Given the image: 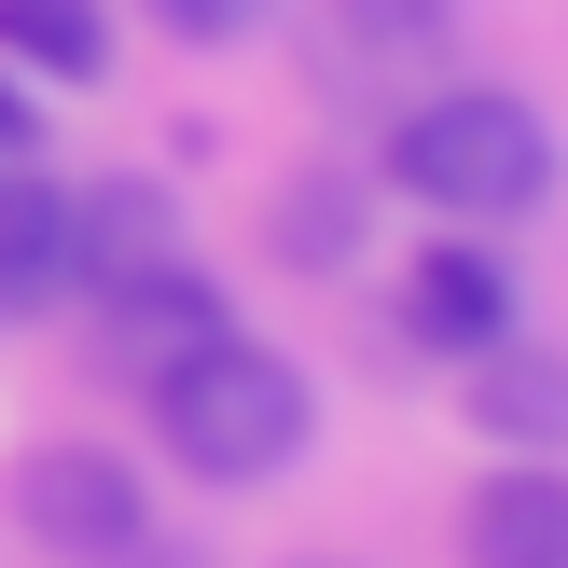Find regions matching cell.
Listing matches in <instances>:
<instances>
[{"instance_id": "obj_12", "label": "cell", "mask_w": 568, "mask_h": 568, "mask_svg": "<svg viewBox=\"0 0 568 568\" xmlns=\"http://www.w3.org/2000/svg\"><path fill=\"white\" fill-rule=\"evenodd\" d=\"M361 209H375V194H361L347 166H320V181H305L292 209H277V264H305V277H333V264H361Z\"/></svg>"}, {"instance_id": "obj_13", "label": "cell", "mask_w": 568, "mask_h": 568, "mask_svg": "<svg viewBox=\"0 0 568 568\" xmlns=\"http://www.w3.org/2000/svg\"><path fill=\"white\" fill-rule=\"evenodd\" d=\"M277 0H153V28H181V42H250Z\"/></svg>"}, {"instance_id": "obj_10", "label": "cell", "mask_w": 568, "mask_h": 568, "mask_svg": "<svg viewBox=\"0 0 568 568\" xmlns=\"http://www.w3.org/2000/svg\"><path fill=\"white\" fill-rule=\"evenodd\" d=\"M458 375H471V416H486V430H514V444H541V458L568 444V375H555L541 347H514V333H499V347H471Z\"/></svg>"}, {"instance_id": "obj_9", "label": "cell", "mask_w": 568, "mask_h": 568, "mask_svg": "<svg viewBox=\"0 0 568 568\" xmlns=\"http://www.w3.org/2000/svg\"><path fill=\"white\" fill-rule=\"evenodd\" d=\"M181 250V209H166V181H98V194H70V264L98 277H139V264H166Z\"/></svg>"}, {"instance_id": "obj_2", "label": "cell", "mask_w": 568, "mask_h": 568, "mask_svg": "<svg viewBox=\"0 0 568 568\" xmlns=\"http://www.w3.org/2000/svg\"><path fill=\"white\" fill-rule=\"evenodd\" d=\"M388 181L444 222H527L555 194V125L514 98V83H444V98L403 111L388 139Z\"/></svg>"}, {"instance_id": "obj_1", "label": "cell", "mask_w": 568, "mask_h": 568, "mask_svg": "<svg viewBox=\"0 0 568 568\" xmlns=\"http://www.w3.org/2000/svg\"><path fill=\"white\" fill-rule=\"evenodd\" d=\"M153 430H166V458L194 486H277L305 458V430H320V403H305V375L264 333H209L194 361L153 375Z\"/></svg>"}, {"instance_id": "obj_7", "label": "cell", "mask_w": 568, "mask_h": 568, "mask_svg": "<svg viewBox=\"0 0 568 568\" xmlns=\"http://www.w3.org/2000/svg\"><path fill=\"white\" fill-rule=\"evenodd\" d=\"M83 264H70V181H42V153L0 166V320H42L70 305Z\"/></svg>"}, {"instance_id": "obj_5", "label": "cell", "mask_w": 568, "mask_h": 568, "mask_svg": "<svg viewBox=\"0 0 568 568\" xmlns=\"http://www.w3.org/2000/svg\"><path fill=\"white\" fill-rule=\"evenodd\" d=\"M458 42V0H320V83L333 98H388Z\"/></svg>"}, {"instance_id": "obj_6", "label": "cell", "mask_w": 568, "mask_h": 568, "mask_svg": "<svg viewBox=\"0 0 568 568\" xmlns=\"http://www.w3.org/2000/svg\"><path fill=\"white\" fill-rule=\"evenodd\" d=\"M209 333H236V292H222L194 250H166V264L111 277V361H125V375H166V361H194Z\"/></svg>"}, {"instance_id": "obj_14", "label": "cell", "mask_w": 568, "mask_h": 568, "mask_svg": "<svg viewBox=\"0 0 568 568\" xmlns=\"http://www.w3.org/2000/svg\"><path fill=\"white\" fill-rule=\"evenodd\" d=\"M28 153H42V111H28L14 83H0V166H28Z\"/></svg>"}, {"instance_id": "obj_11", "label": "cell", "mask_w": 568, "mask_h": 568, "mask_svg": "<svg viewBox=\"0 0 568 568\" xmlns=\"http://www.w3.org/2000/svg\"><path fill=\"white\" fill-rule=\"evenodd\" d=\"M0 42H14V70H42V83H98L111 70V14L98 0H0Z\"/></svg>"}, {"instance_id": "obj_4", "label": "cell", "mask_w": 568, "mask_h": 568, "mask_svg": "<svg viewBox=\"0 0 568 568\" xmlns=\"http://www.w3.org/2000/svg\"><path fill=\"white\" fill-rule=\"evenodd\" d=\"M403 333H416L430 361L499 347V333H514V250H486L471 222H444V236L403 264Z\"/></svg>"}, {"instance_id": "obj_3", "label": "cell", "mask_w": 568, "mask_h": 568, "mask_svg": "<svg viewBox=\"0 0 568 568\" xmlns=\"http://www.w3.org/2000/svg\"><path fill=\"white\" fill-rule=\"evenodd\" d=\"M14 514H28V541L70 555V568H125L139 541H153V499H139V471H125V458H98V444H42V458L14 471Z\"/></svg>"}, {"instance_id": "obj_8", "label": "cell", "mask_w": 568, "mask_h": 568, "mask_svg": "<svg viewBox=\"0 0 568 568\" xmlns=\"http://www.w3.org/2000/svg\"><path fill=\"white\" fill-rule=\"evenodd\" d=\"M471 568H568V471L541 458V444H527L514 471H499L486 499H471Z\"/></svg>"}]
</instances>
